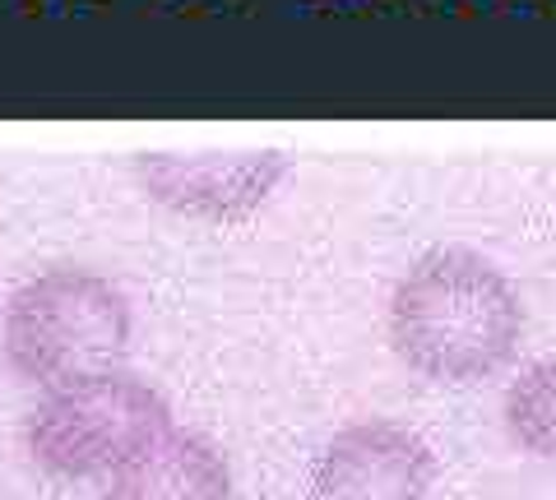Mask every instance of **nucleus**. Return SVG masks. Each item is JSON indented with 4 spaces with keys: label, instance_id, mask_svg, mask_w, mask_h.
Masks as SVG:
<instances>
[{
    "label": "nucleus",
    "instance_id": "obj_1",
    "mask_svg": "<svg viewBox=\"0 0 556 500\" xmlns=\"http://www.w3.org/2000/svg\"><path fill=\"white\" fill-rule=\"evenodd\" d=\"M525 338V302L506 269L468 246L427 251L390 292V348L431 385H478L506 371Z\"/></svg>",
    "mask_w": 556,
    "mask_h": 500
},
{
    "label": "nucleus",
    "instance_id": "obj_2",
    "mask_svg": "<svg viewBox=\"0 0 556 500\" xmlns=\"http://www.w3.org/2000/svg\"><path fill=\"white\" fill-rule=\"evenodd\" d=\"M130 334L135 310L121 283L84 265H51L10 292L0 352L24 385L47 394L84 375L121 371Z\"/></svg>",
    "mask_w": 556,
    "mask_h": 500
},
{
    "label": "nucleus",
    "instance_id": "obj_3",
    "mask_svg": "<svg viewBox=\"0 0 556 500\" xmlns=\"http://www.w3.org/2000/svg\"><path fill=\"white\" fill-rule=\"evenodd\" d=\"M172 431V408L130 371L84 375L47 389L24 422V445L51 477H116Z\"/></svg>",
    "mask_w": 556,
    "mask_h": 500
},
{
    "label": "nucleus",
    "instance_id": "obj_4",
    "mask_svg": "<svg viewBox=\"0 0 556 500\" xmlns=\"http://www.w3.org/2000/svg\"><path fill=\"white\" fill-rule=\"evenodd\" d=\"M437 454L417 431L367 418L334 431L311 473L306 500H427Z\"/></svg>",
    "mask_w": 556,
    "mask_h": 500
},
{
    "label": "nucleus",
    "instance_id": "obj_5",
    "mask_svg": "<svg viewBox=\"0 0 556 500\" xmlns=\"http://www.w3.org/2000/svg\"><path fill=\"white\" fill-rule=\"evenodd\" d=\"M135 177L167 209L208 222H237L274 195V185L288 177V158L283 153H237V158H223V153H195V158L153 153V158L135 163Z\"/></svg>",
    "mask_w": 556,
    "mask_h": 500
},
{
    "label": "nucleus",
    "instance_id": "obj_6",
    "mask_svg": "<svg viewBox=\"0 0 556 500\" xmlns=\"http://www.w3.org/2000/svg\"><path fill=\"white\" fill-rule=\"evenodd\" d=\"M108 500H232V469L214 440L167 431L112 477Z\"/></svg>",
    "mask_w": 556,
    "mask_h": 500
},
{
    "label": "nucleus",
    "instance_id": "obj_7",
    "mask_svg": "<svg viewBox=\"0 0 556 500\" xmlns=\"http://www.w3.org/2000/svg\"><path fill=\"white\" fill-rule=\"evenodd\" d=\"M501 418H506V431L519 450L556 463V357H543L519 371V381H510L506 389Z\"/></svg>",
    "mask_w": 556,
    "mask_h": 500
}]
</instances>
